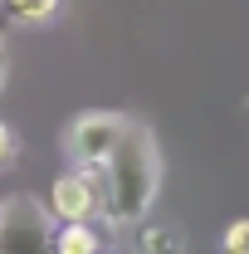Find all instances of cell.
<instances>
[{"instance_id": "cell-1", "label": "cell", "mask_w": 249, "mask_h": 254, "mask_svg": "<svg viewBox=\"0 0 249 254\" xmlns=\"http://www.w3.org/2000/svg\"><path fill=\"white\" fill-rule=\"evenodd\" d=\"M161 181V157L147 127H127L123 142L113 147V157L103 161V215L113 225H137L147 215Z\"/></svg>"}, {"instance_id": "cell-2", "label": "cell", "mask_w": 249, "mask_h": 254, "mask_svg": "<svg viewBox=\"0 0 249 254\" xmlns=\"http://www.w3.org/2000/svg\"><path fill=\"white\" fill-rule=\"evenodd\" d=\"M54 215L30 195L0 200V254H54Z\"/></svg>"}, {"instance_id": "cell-3", "label": "cell", "mask_w": 249, "mask_h": 254, "mask_svg": "<svg viewBox=\"0 0 249 254\" xmlns=\"http://www.w3.org/2000/svg\"><path fill=\"white\" fill-rule=\"evenodd\" d=\"M127 127H132V118H123V113H83V118H73L63 147H68L73 166H103Z\"/></svg>"}, {"instance_id": "cell-4", "label": "cell", "mask_w": 249, "mask_h": 254, "mask_svg": "<svg viewBox=\"0 0 249 254\" xmlns=\"http://www.w3.org/2000/svg\"><path fill=\"white\" fill-rule=\"evenodd\" d=\"M49 215L59 225L103 215V166H73L49 186Z\"/></svg>"}, {"instance_id": "cell-5", "label": "cell", "mask_w": 249, "mask_h": 254, "mask_svg": "<svg viewBox=\"0 0 249 254\" xmlns=\"http://www.w3.org/2000/svg\"><path fill=\"white\" fill-rule=\"evenodd\" d=\"M132 250L137 254H186V235L176 225H142L132 230Z\"/></svg>"}, {"instance_id": "cell-6", "label": "cell", "mask_w": 249, "mask_h": 254, "mask_svg": "<svg viewBox=\"0 0 249 254\" xmlns=\"http://www.w3.org/2000/svg\"><path fill=\"white\" fill-rule=\"evenodd\" d=\"M54 254H103V235L88 220H68L54 230Z\"/></svg>"}, {"instance_id": "cell-7", "label": "cell", "mask_w": 249, "mask_h": 254, "mask_svg": "<svg viewBox=\"0 0 249 254\" xmlns=\"http://www.w3.org/2000/svg\"><path fill=\"white\" fill-rule=\"evenodd\" d=\"M59 5L63 0H0L5 20H15V25H49L59 15Z\"/></svg>"}, {"instance_id": "cell-8", "label": "cell", "mask_w": 249, "mask_h": 254, "mask_svg": "<svg viewBox=\"0 0 249 254\" xmlns=\"http://www.w3.org/2000/svg\"><path fill=\"white\" fill-rule=\"evenodd\" d=\"M220 254H249V215L225 225V235H220Z\"/></svg>"}, {"instance_id": "cell-9", "label": "cell", "mask_w": 249, "mask_h": 254, "mask_svg": "<svg viewBox=\"0 0 249 254\" xmlns=\"http://www.w3.org/2000/svg\"><path fill=\"white\" fill-rule=\"evenodd\" d=\"M15 157H20V142H15V132L0 123V171L5 166H15Z\"/></svg>"}, {"instance_id": "cell-10", "label": "cell", "mask_w": 249, "mask_h": 254, "mask_svg": "<svg viewBox=\"0 0 249 254\" xmlns=\"http://www.w3.org/2000/svg\"><path fill=\"white\" fill-rule=\"evenodd\" d=\"M5 68H10V54H5V44H0V88H5Z\"/></svg>"}]
</instances>
